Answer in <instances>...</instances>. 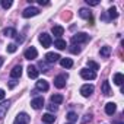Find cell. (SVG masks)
I'll list each match as a JSON object with an SVG mask.
<instances>
[{"instance_id":"1","label":"cell","mask_w":124,"mask_h":124,"mask_svg":"<svg viewBox=\"0 0 124 124\" xmlns=\"http://www.w3.org/2000/svg\"><path fill=\"white\" fill-rule=\"evenodd\" d=\"M89 41V35L85 34V32H79V34H75L72 37V44H80V42H88Z\"/></svg>"},{"instance_id":"2","label":"cell","mask_w":124,"mask_h":124,"mask_svg":"<svg viewBox=\"0 0 124 124\" xmlns=\"http://www.w3.org/2000/svg\"><path fill=\"white\" fill-rule=\"evenodd\" d=\"M67 78H69V75L66 73H63V75H58L55 79H54V86L55 88H58V89H61V88H64L66 86V80H67Z\"/></svg>"},{"instance_id":"3","label":"cell","mask_w":124,"mask_h":124,"mask_svg":"<svg viewBox=\"0 0 124 124\" xmlns=\"http://www.w3.org/2000/svg\"><path fill=\"white\" fill-rule=\"evenodd\" d=\"M31 121V117L26 114V112H19L13 121V124H29Z\"/></svg>"},{"instance_id":"4","label":"cell","mask_w":124,"mask_h":124,"mask_svg":"<svg viewBox=\"0 0 124 124\" xmlns=\"http://www.w3.org/2000/svg\"><path fill=\"white\" fill-rule=\"evenodd\" d=\"M39 42H41V45L44 47V48H48L50 45H51V42H53V39H51V35L50 34H47V32H42L41 35H39Z\"/></svg>"},{"instance_id":"5","label":"cell","mask_w":124,"mask_h":124,"mask_svg":"<svg viewBox=\"0 0 124 124\" xmlns=\"http://www.w3.org/2000/svg\"><path fill=\"white\" fill-rule=\"evenodd\" d=\"M38 13H39V9H38V8L29 6V8H26V9L22 12V16H23V18H32V16H37Z\"/></svg>"},{"instance_id":"6","label":"cell","mask_w":124,"mask_h":124,"mask_svg":"<svg viewBox=\"0 0 124 124\" xmlns=\"http://www.w3.org/2000/svg\"><path fill=\"white\" fill-rule=\"evenodd\" d=\"M80 76H82V79H85V80H93V79L96 78V73L92 72V70H89V69H82V70H80Z\"/></svg>"},{"instance_id":"7","label":"cell","mask_w":124,"mask_h":124,"mask_svg":"<svg viewBox=\"0 0 124 124\" xmlns=\"http://www.w3.org/2000/svg\"><path fill=\"white\" fill-rule=\"evenodd\" d=\"M23 55H25V58H26V60H34V58H37V57H38V51H37V48H35V47H29V48L23 53Z\"/></svg>"},{"instance_id":"8","label":"cell","mask_w":124,"mask_h":124,"mask_svg":"<svg viewBox=\"0 0 124 124\" xmlns=\"http://www.w3.org/2000/svg\"><path fill=\"white\" fill-rule=\"evenodd\" d=\"M79 16H80V18H83V19H88L91 25L93 23V19H92V13H91V10H89V9H85V8H82V9L79 10Z\"/></svg>"},{"instance_id":"9","label":"cell","mask_w":124,"mask_h":124,"mask_svg":"<svg viewBox=\"0 0 124 124\" xmlns=\"http://www.w3.org/2000/svg\"><path fill=\"white\" fill-rule=\"evenodd\" d=\"M93 91H95V88L92 86V85H83L82 88H80V93L85 96V98H88V96H91L92 93H93Z\"/></svg>"},{"instance_id":"10","label":"cell","mask_w":124,"mask_h":124,"mask_svg":"<svg viewBox=\"0 0 124 124\" xmlns=\"http://www.w3.org/2000/svg\"><path fill=\"white\" fill-rule=\"evenodd\" d=\"M31 107H32L34 109H39V108H42V107H44V98H42V96H37V98H34V99L31 101Z\"/></svg>"},{"instance_id":"11","label":"cell","mask_w":124,"mask_h":124,"mask_svg":"<svg viewBox=\"0 0 124 124\" xmlns=\"http://www.w3.org/2000/svg\"><path fill=\"white\" fill-rule=\"evenodd\" d=\"M10 101H3L2 104H0V120H3L5 118V115H6V112H8V109H9V107H10Z\"/></svg>"},{"instance_id":"12","label":"cell","mask_w":124,"mask_h":124,"mask_svg":"<svg viewBox=\"0 0 124 124\" xmlns=\"http://www.w3.org/2000/svg\"><path fill=\"white\" fill-rule=\"evenodd\" d=\"M61 57L57 54V53H47L45 54V63H55V61H58Z\"/></svg>"},{"instance_id":"13","label":"cell","mask_w":124,"mask_h":124,"mask_svg":"<svg viewBox=\"0 0 124 124\" xmlns=\"http://www.w3.org/2000/svg\"><path fill=\"white\" fill-rule=\"evenodd\" d=\"M22 76V66L19 64V66H15L12 70H10V78L12 79H19Z\"/></svg>"},{"instance_id":"14","label":"cell","mask_w":124,"mask_h":124,"mask_svg":"<svg viewBox=\"0 0 124 124\" xmlns=\"http://www.w3.org/2000/svg\"><path fill=\"white\" fill-rule=\"evenodd\" d=\"M101 91H102V93H104L105 96H109V95H112V91H111V86H109V82H108V80H104V82H102Z\"/></svg>"},{"instance_id":"15","label":"cell","mask_w":124,"mask_h":124,"mask_svg":"<svg viewBox=\"0 0 124 124\" xmlns=\"http://www.w3.org/2000/svg\"><path fill=\"white\" fill-rule=\"evenodd\" d=\"M48 82L47 80H44V79H39L38 82H37V91H42V92H45V91H48Z\"/></svg>"},{"instance_id":"16","label":"cell","mask_w":124,"mask_h":124,"mask_svg":"<svg viewBox=\"0 0 124 124\" xmlns=\"http://www.w3.org/2000/svg\"><path fill=\"white\" fill-rule=\"evenodd\" d=\"M38 75H39V70H38L35 66H28V76H29L31 79H37Z\"/></svg>"},{"instance_id":"17","label":"cell","mask_w":124,"mask_h":124,"mask_svg":"<svg viewBox=\"0 0 124 124\" xmlns=\"http://www.w3.org/2000/svg\"><path fill=\"white\" fill-rule=\"evenodd\" d=\"M51 32H53V35H55L57 38H60L61 35L64 34V28H63V26H60V25H55V26H53Z\"/></svg>"},{"instance_id":"18","label":"cell","mask_w":124,"mask_h":124,"mask_svg":"<svg viewBox=\"0 0 124 124\" xmlns=\"http://www.w3.org/2000/svg\"><path fill=\"white\" fill-rule=\"evenodd\" d=\"M60 64H61V67H64V69H70L72 66H73V60L72 58H60Z\"/></svg>"},{"instance_id":"19","label":"cell","mask_w":124,"mask_h":124,"mask_svg":"<svg viewBox=\"0 0 124 124\" xmlns=\"http://www.w3.org/2000/svg\"><path fill=\"white\" fill-rule=\"evenodd\" d=\"M115 111H117V105H115L114 102H108V104L105 105V112H107L108 115H112Z\"/></svg>"},{"instance_id":"20","label":"cell","mask_w":124,"mask_h":124,"mask_svg":"<svg viewBox=\"0 0 124 124\" xmlns=\"http://www.w3.org/2000/svg\"><path fill=\"white\" fill-rule=\"evenodd\" d=\"M50 101H51V104H54V105H58V104H61V102L64 101V98L61 96V95H58V93H54V95H51Z\"/></svg>"},{"instance_id":"21","label":"cell","mask_w":124,"mask_h":124,"mask_svg":"<svg viewBox=\"0 0 124 124\" xmlns=\"http://www.w3.org/2000/svg\"><path fill=\"white\" fill-rule=\"evenodd\" d=\"M42 121H44L45 124H53V123L55 121V117H54L53 114L47 112V114H44V115H42Z\"/></svg>"},{"instance_id":"22","label":"cell","mask_w":124,"mask_h":124,"mask_svg":"<svg viewBox=\"0 0 124 124\" xmlns=\"http://www.w3.org/2000/svg\"><path fill=\"white\" fill-rule=\"evenodd\" d=\"M54 47L55 48H58V50H64L66 47H67V44H66V41L64 39H55V42H54Z\"/></svg>"},{"instance_id":"23","label":"cell","mask_w":124,"mask_h":124,"mask_svg":"<svg viewBox=\"0 0 124 124\" xmlns=\"http://www.w3.org/2000/svg\"><path fill=\"white\" fill-rule=\"evenodd\" d=\"M112 80H114V83H115V85L121 86V85H123V82H124V76H123L121 73H115V75H114V79H112Z\"/></svg>"},{"instance_id":"24","label":"cell","mask_w":124,"mask_h":124,"mask_svg":"<svg viewBox=\"0 0 124 124\" xmlns=\"http://www.w3.org/2000/svg\"><path fill=\"white\" fill-rule=\"evenodd\" d=\"M108 19H115V18H118V12H117V8H109V10H108V16H107Z\"/></svg>"},{"instance_id":"25","label":"cell","mask_w":124,"mask_h":124,"mask_svg":"<svg viewBox=\"0 0 124 124\" xmlns=\"http://www.w3.org/2000/svg\"><path fill=\"white\" fill-rule=\"evenodd\" d=\"M16 29L15 28H6V29H3V35L5 37H16Z\"/></svg>"},{"instance_id":"26","label":"cell","mask_w":124,"mask_h":124,"mask_svg":"<svg viewBox=\"0 0 124 124\" xmlns=\"http://www.w3.org/2000/svg\"><path fill=\"white\" fill-rule=\"evenodd\" d=\"M101 55L104 57V58H108L109 57V54H111V47H108V45H105V47H102L101 48Z\"/></svg>"},{"instance_id":"27","label":"cell","mask_w":124,"mask_h":124,"mask_svg":"<svg viewBox=\"0 0 124 124\" xmlns=\"http://www.w3.org/2000/svg\"><path fill=\"white\" fill-rule=\"evenodd\" d=\"M67 120L73 124L75 121H78V114H76V112H73V111H70V112L67 114Z\"/></svg>"},{"instance_id":"28","label":"cell","mask_w":124,"mask_h":124,"mask_svg":"<svg viewBox=\"0 0 124 124\" xmlns=\"http://www.w3.org/2000/svg\"><path fill=\"white\" fill-rule=\"evenodd\" d=\"M69 50H70V53H72V54H79V53L82 51V48H80L79 45H75V44H72Z\"/></svg>"},{"instance_id":"29","label":"cell","mask_w":124,"mask_h":124,"mask_svg":"<svg viewBox=\"0 0 124 124\" xmlns=\"http://www.w3.org/2000/svg\"><path fill=\"white\" fill-rule=\"evenodd\" d=\"M88 66L91 67V70H92V72H95V70H98V69H99V66L95 63V61H92V60H88Z\"/></svg>"},{"instance_id":"30","label":"cell","mask_w":124,"mask_h":124,"mask_svg":"<svg viewBox=\"0 0 124 124\" xmlns=\"http://www.w3.org/2000/svg\"><path fill=\"white\" fill-rule=\"evenodd\" d=\"M38 67L41 69V72H48V70H50L45 61H39V63H38Z\"/></svg>"},{"instance_id":"31","label":"cell","mask_w":124,"mask_h":124,"mask_svg":"<svg viewBox=\"0 0 124 124\" xmlns=\"http://www.w3.org/2000/svg\"><path fill=\"white\" fill-rule=\"evenodd\" d=\"M12 5H13V2H12V0H3V2H2V6H3V9H9Z\"/></svg>"},{"instance_id":"32","label":"cell","mask_w":124,"mask_h":124,"mask_svg":"<svg viewBox=\"0 0 124 124\" xmlns=\"http://www.w3.org/2000/svg\"><path fill=\"white\" fill-rule=\"evenodd\" d=\"M6 50H8V53H16V50H18V47H16V44H9Z\"/></svg>"},{"instance_id":"33","label":"cell","mask_w":124,"mask_h":124,"mask_svg":"<svg viewBox=\"0 0 124 124\" xmlns=\"http://www.w3.org/2000/svg\"><path fill=\"white\" fill-rule=\"evenodd\" d=\"M47 108H48L50 112H55V111H57V105H54V104H51V102L47 105Z\"/></svg>"},{"instance_id":"34","label":"cell","mask_w":124,"mask_h":124,"mask_svg":"<svg viewBox=\"0 0 124 124\" xmlns=\"http://www.w3.org/2000/svg\"><path fill=\"white\" fill-rule=\"evenodd\" d=\"M91 120H92V115H91V114H86V115L82 118V123L85 124V123H88V121H91Z\"/></svg>"},{"instance_id":"35","label":"cell","mask_w":124,"mask_h":124,"mask_svg":"<svg viewBox=\"0 0 124 124\" xmlns=\"http://www.w3.org/2000/svg\"><path fill=\"white\" fill-rule=\"evenodd\" d=\"M16 85H18V80L16 79H10L9 80V88H15Z\"/></svg>"},{"instance_id":"36","label":"cell","mask_w":124,"mask_h":124,"mask_svg":"<svg viewBox=\"0 0 124 124\" xmlns=\"http://www.w3.org/2000/svg\"><path fill=\"white\" fill-rule=\"evenodd\" d=\"M86 3H88L89 6H98V5H99L98 0H92V2H88V0H86Z\"/></svg>"},{"instance_id":"37","label":"cell","mask_w":124,"mask_h":124,"mask_svg":"<svg viewBox=\"0 0 124 124\" xmlns=\"http://www.w3.org/2000/svg\"><path fill=\"white\" fill-rule=\"evenodd\" d=\"M61 18H63V19H66V21H69V19L72 18V13H70V12H67V13H63V16H61Z\"/></svg>"},{"instance_id":"38","label":"cell","mask_w":124,"mask_h":124,"mask_svg":"<svg viewBox=\"0 0 124 124\" xmlns=\"http://www.w3.org/2000/svg\"><path fill=\"white\" fill-rule=\"evenodd\" d=\"M3 99H5V91L0 89V101H3Z\"/></svg>"},{"instance_id":"39","label":"cell","mask_w":124,"mask_h":124,"mask_svg":"<svg viewBox=\"0 0 124 124\" xmlns=\"http://www.w3.org/2000/svg\"><path fill=\"white\" fill-rule=\"evenodd\" d=\"M38 3H39L41 6H47V5H48V2H45V0H38Z\"/></svg>"},{"instance_id":"40","label":"cell","mask_w":124,"mask_h":124,"mask_svg":"<svg viewBox=\"0 0 124 124\" xmlns=\"http://www.w3.org/2000/svg\"><path fill=\"white\" fill-rule=\"evenodd\" d=\"M3 61H5V58H3V57H0V67L3 66Z\"/></svg>"},{"instance_id":"41","label":"cell","mask_w":124,"mask_h":124,"mask_svg":"<svg viewBox=\"0 0 124 124\" xmlns=\"http://www.w3.org/2000/svg\"><path fill=\"white\" fill-rule=\"evenodd\" d=\"M112 124H123V123H121V121H114Z\"/></svg>"},{"instance_id":"42","label":"cell","mask_w":124,"mask_h":124,"mask_svg":"<svg viewBox=\"0 0 124 124\" xmlns=\"http://www.w3.org/2000/svg\"><path fill=\"white\" fill-rule=\"evenodd\" d=\"M69 124H72V123H69Z\"/></svg>"}]
</instances>
